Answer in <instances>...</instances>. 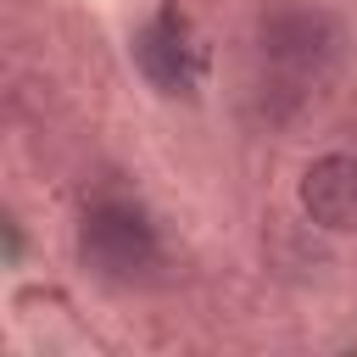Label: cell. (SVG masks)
Segmentation results:
<instances>
[{
  "instance_id": "6da1fadb",
  "label": "cell",
  "mask_w": 357,
  "mask_h": 357,
  "mask_svg": "<svg viewBox=\"0 0 357 357\" xmlns=\"http://www.w3.org/2000/svg\"><path fill=\"white\" fill-rule=\"evenodd\" d=\"M78 257L89 273H100L106 284H134L151 273L156 262V229L139 206L128 201H100L84 212V229H78Z\"/></svg>"
},
{
  "instance_id": "7a4b0ae2",
  "label": "cell",
  "mask_w": 357,
  "mask_h": 357,
  "mask_svg": "<svg viewBox=\"0 0 357 357\" xmlns=\"http://www.w3.org/2000/svg\"><path fill=\"white\" fill-rule=\"evenodd\" d=\"M262 56L296 78H318L340 56V22L312 6H284L262 22Z\"/></svg>"
},
{
  "instance_id": "3957f363",
  "label": "cell",
  "mask_w": 357,
  "mask_h": 357,
  "mask_svg": "<svg viewBox=\"0 0 357 357\" xmlns=\"http://www.w3.org/2000/svg\"><path fill=\"white\" fill-rule=\"evenodd\" d=\"M134 61H139L145 84L162 89V95H195V84H201V50L173 11L151 17L134 33Z\"/></svg>"
},
{
  "instance_id": "277c9868",
  "label": "cell",
  "mask_w": 357,
  "mask_h": 357,
  "mask_svg": "<svg viewBox=\"0 0 357 357\" xmlns=\"http://www.w3.org/2000/svg\"><path fill=\"white\" fill-rule=\"evenodd\" d=\"M301 212L318 229H357V156H318L301 173Z\"/></svg>"
}]
</instances>
